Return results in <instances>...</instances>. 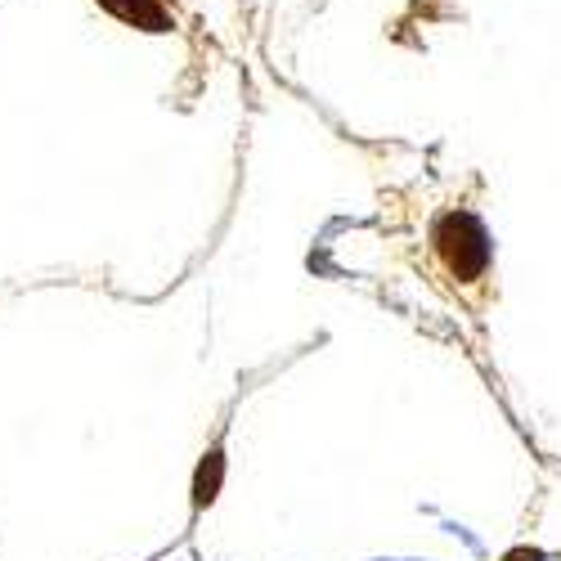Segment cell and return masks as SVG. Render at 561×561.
<instances>
[{"label": "cell", "instance_id": "6da1fadb", "mask_svg": "<svg viewBox=\"0 0 561 561\" xmlns=\"http://www.w3.org/2000/svg\"><path fill=\"white\" fill-rule=\"evenodd\" d=\"M436 243H440V252H445V261H449V270L458 274V278H477L481 270H485V233H481V225L472 220V216H449V220H440V229H436Z\"/></svg>", "mask_w": 561, "mask_h": 561}]
</instances>
